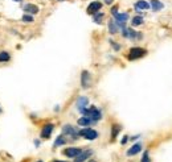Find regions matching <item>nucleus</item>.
Returning a JSON list of instances; mask_svg holds the SVG:
<instances>
[{
  "label": "nucleus",
  "instance_id": "obj_1",
  "mask_svg": "<svg viewBox=\"0 0 172 162\" xmlns=\"http://www.w3.org/2000/svg\"><path fill=\"white\" fill-rule=\"evenodd\" d=\"M82 115L90 117L93 121H98V120H101V119H102V112H101L96 106H91L90 108L84 109V111H82Z\"/></svg>",
  "mask_w": 172,
  "mask_h": 162
},
{
  "label": "nucleus",
  "instance_id": "obj_2",
  "mask_svg": "<svg viewBox=\"0 0 172 162\" xmlns=\"http://www.w3.org/2000/svg\"><path fill=\"white\" fill-rule=\"evenodd\" d=\"M147 54V50L143 48H133L130 49L128 51V59L130 61H135V59H139V58L144 57Z\"/></svg>",
  "mask_w": 172,
  "mask_h": 162
},
{
  "label": "nucleus",
  "instance_id": "obj_3",
  "mask_svg": "<svg viewBox=\"0 0 172 162\" xmlns=\"http://www.w3.org/2000/svg\"><path fill=\"white\" fill-rule=\"evenodd\" d=\"M79 136H82L86 140H96L98 139V132L91 128H84L79 130Z\"/></svg>",
  "mask_w": 172,
  "mask_h": 162
},
{
  "label": "nucleus",
  "instance_id": "obj_4",
  "mask_svg": "<svg viewBox=\"0 0 172 162\" xmlns=\"http://www.w3.org/2000/svg\"><path fill=\"white\" fill-rule=\"evenodd\" d=\"M62 133H64V134H67V136H70V137H73V139H77V137L79 136V130L77 129L76 127H73V125H69V124L64 125Z\"/></svg>",
  "mask_w": 172,
  "mask_h": 162
},
{
  "label": "nucleus",
  "instance_id": "obj_5",
  "mask_svg": "<svg viewBox=\"0 0 172 162\" xmlns=\"http://www.w3.org/2000/svg\"><path fill=\"white\" fill-rule=\"evenodd\" d=\"M90 83H91V78H90V73L84 70L81 74V84H82V88H89L90 87Z\"/></svg>",
  "mask_w": 172,
  "mask_h": 162
},
{
  "label": "nucleus",
  "instance_id": "obj_6",
  "mask_svg": "<svg viewBox=\"0 0 172 162\" xmlns=\"http://www.w3.org/2000/svg\"><path fill=\"white\" fill-rule=\"evenodd\" d=\"M101 8H102V3H101V1H93V3L89 4L87 13L89 15H94V13H97V12H99Z\"/></svg>",
  "mask_w": 172,
  "mask_h": 162
},
{
  "label": "nucleus",
  "instance_id": "obj_7",
  "mask_svg": "<svg viewBox=\"0 0 172 162\" xmlns=\"http://www.w3.org/2000/svg\"><path fill=\"white\" fill-rule=\"evenodd\" d=\"M81 152H82L81 148H66L65 150H64V154L69 158H76Z\"/></svg>",
  "mask_w": 172,
  "mask_h": 162
},
{
  "label": "nucleus",
  "instance_id": "obj_8",
  "mask_svg": "<svg viewBox=\"0 0 172 162\" xmlns=\"http://www.w3.org/2000/svg\"><path fill=\"white\" fill-rule=\"evenodd\" d=\"M53 129H54V125L53 124L44 125V128H42V130H41V139H49V137H50V134H52V132H53Z\"/></svg>",
  "mask_w": 172,
  "mask_h": 162
},
{
  "label": "nucleus",
  "instance_id": "obj_9",
  "mask_svg": "<svg viewBox=\"0 0 172 162\" xmlns=\"http://www.w3.org/2000/svg\"><path fill=\"white\" fill-rule=\"evenodd\" d=\"M87 103H89V100H87V97H86V96H79L78 97V100H77V108H78V111L81 112V114H82L84 109H86Z\"/></svg>",
  "mask_w": 172,
  "mask_h": 162
},
{
  "label": "nucleus",
  "instance_id": "obj_10",
  "mask_svg": "<svg viewBox=\"0 0 172 162\" xmlns=\"http://www.w3.org/2000/svg\"><path fill=\"white\" fill-rule=\"evenodd\" d=\"M91 154H93V152H91V150H82V152L76 157V161H74V162H85L86 160H87V158H90Z\"/></svg>",
  "mask_w": 172,
  "mask_h": 162
},
{
  "label": "nucleus",
  "instance_id": "obj_11",
  "mask_svg": "<svg viewBox=\"0 0 172 162\" xmlns=\"http://www.w3.org/2000/svg\"><path fill=\"white\" fill-rule=\"evenodd\" d=\"M128 20V13H116L115 15V23L119 26H125V23Z\"/></svg>",
  "mask_w": 172,
  "mask_h": 162
},
{
  "label": "nucleus",
  "instance_id": "obj_12",
  "mask_svg": "<svg viewBox=\"0 0 172 162\" xmlns=\"http://www.w3.org/2000/svg\"><path fill=\"white\" fill-rule=\"evenodd\" d=\"M24 11H25V13H28V15H36V13H39L40 8L36 4H30L29 3V4L24 5Z\"/></svg>",
  "mask_w": 172,
  "mask_h": 162
},
{
  "label": "nucleus",
  "instance_id": "obj_13",
  "mask_svg": "<svg viewBox=\"0 0 172 162\" xmlns=\"http://www.w3.org/2000/svg\"><path fill=\"white\" fill-rule=\"evenodd\" d=\"M140 150H142V144H135V145H133L130 149L127 150V155H135V154H138Z\"/></svg>",
  "mask_w": 172,
  "mask_h": 162
},
{
  "label": "nucleus",
  "instance_id": "obj_14",
  "mask_svg": "<svg viewBox=\"0 0 172 162\" xmlns=\"http://www.w3.org/2000/svg\"><path fill=\"white\" fill-rule=\"evenodd\" d=\"M77 123H78V125H81V127H89V125L93 124L94 121L91 120L90 117H87V116H82V117L78 119V121H77Z\"/></svg>",
  "mask_w": 172,
  "mask_h": 162
},
{
  "label": "nucleus",
  "instance_id": "obj_15",
  "mask_svg": "<svg viewBox=\"0 0 172 162\" xmlns=\"http://www.w3.org/2000/svg\"><path fill=\"white\" fill-rule=\"evenodd\" d=\"M148 8H150V4L146 0H139V1H136V4H135V10L138 12H140L142 10H148Z\"/></svg>",
  "mask_w": 172,
  "mask_h": 162
},
{
  "label": "nucleus",
  "instance_id": "obj_16",
  "mask_svg": "<svg viewBox=\"0 0 172 162\" xmlns=\"http://www.w3.org/2000/svg\"><path fill=\"white\" fill-rule=\"evenodd\" d=\"M122 34H123V37H126V38H135L136 37V32L133 29H130V28H123Z\"/></svg>",
  "mask_w": 172,
  "mask_h": 162
},
{
  "label": "nucleus",
  "instance_id": "obj_17",
  "mask_svg": "<svg viewBox=\"0 0 172 162\" xmlns=\"http://www.w3.org/2000/svg\"><path fill=\"white\" fill-rule=\"evenodd\" d=\"M118 30H119V25L114 20H110L109 21V32L111 33V34H115V33H118Z\"/></svg>",
  "mask_w": 172,
  "mask_h": 162
},
{
  "label": "nucleus",
  "instance_id": "obj_18",
  "mask_svg": "<svg viewBox=\"0 0 172 162\" xmlns=\"http://www.w3.org/2000/svg\"><path fill=\"white\" fill-rule=\"evenodd\" d=\"M163 7H164V5H163V3L160 1V0H151V8L153 11H160V10H163Z\"/></svg>",
  "mask_w": 172,
  "mask_h": 162
},
{
  "label": "nucleus",
  "instance_id": "obj_19",
  "mask_svg": "<svg viewBox=\"0 0 172 162\" xmlns=\"http://www.w3.org/2000/svg\"><path fill=\"white\" fill-rule=\"evenodd\" d=\"M64 144H66V140H65V137L64 136H58L57 139H56V141H54V148H57V146H61V145H64Z\"/></svg>",
  "mask_w": 172,
  "mask_h": 162
},
{
  "label": "nucleus",
  "instance_id": "obj_20",
  "mask_svg": "<svg viewBox=\"0 0 172 162\" xmlns=\"http://www.w3.org/2000/svg\"><path fill=\"white\" fill-rule=\"evenodd\" d=\"M10 53L8 51H0V62H7V61H10Z\"/></svg>",
  "mask_w": 172,
  "mask_h": 162
},
{
  "label": "nucleus",
  "instance_id": "obj_21",
  "mask_svg": "<svg viewBox=\"0 0 172 162\" xmlns=\"http://www.w3.org/2000/svg\"><path fill=\"white\" fill-rule=\"evenodd\" d=\"M103 17H105V15H103L102 12H97V13H94V21H96L97 24H101V23H102Z\"/></svg>",
  "mask_w": 172,
  "mask_h": 162
},
{
  "label": "nucleus",
  "instance_id": "obj_22",
  "mask_svg": "<svg viewBox=\"0 0 172 162\" xmlns=\"http://www.w3.org/2000/svg\"><path fill=\"white\" fill-rule=\"evenodd\" d=\"M131 24H133L134 26H138V25H142L143 24V17H140V16H135L133 21H131Z\"/></svg>",
  "mask_w": 172,
  "mask_h": 162
},
{
  "label": "nucleus",
  "instance_id": "obj_23",
  "mask_svg": "<svg viewBox=\"0 0 172 162\" xmlns=\"http://www.w3.org/2000/svg\"><path fill=\"white\" fill-rule=\"evenodd\" d=\"M121 125H113V133H111V137H113V140L115 139L116 136H118V133H119V130H121Z\"/></svg>",
  "mask_w": 172,
  "mask_h": 162
},
{
  "label": "nucleus",
  "instance_id": "obj_24",
  "mask_svg": "<svg viewBox=\"0 0 172 162\" xmlns=\"http://www.w3.org/2000/svg\"><path fill=\"white\" fill-rule=\"evenodd\" d=\"M21 20H23L24 23H33V21H35V20H33V17L30 16V15H28V13H25V15H24V16H23V19H21Z\"/></svg>",
  "mask_w": 172,
  "mask_h": 162
},
{
  "label": "nucleus",
  "instance_id": "obj_25",
  "mask_svg": "<svg viewBox=\"0 0 172 162\" xmlns=\"http://www.w3.org/2000/svg\"><path fill=\"white\" fill-rule=\"evenodd\" d=\"M140 162H150V154L148 152H144L143 153V157H142V161Z\"/></svg>",
  "mask_w": 172,
  "mask_h": 162
},
{
  "label": "nucleus",
  "instance_id": "obj_26",
  "mask_svg": "<svg viewBox=\"0 0 172 162\" xmlns=\"http://www.w3.org/2000/svg\"><path fill=\"white\" fill-rule=\"evenodd\" d=\"M111 13H113V15H114V16H115V15L118 13V7H113V10H111Z\"/></svg>",
  "mask_w": 172,
  "mask_h": 162
},
{
  "label": "nucleus",
  "instance_id": "obj_27",
  "mask_svg": "<svg viewBox=\"0 0 172 162\" xmlns=\"http://www.w3.org/2000/svg\"><path fill=\"white\" fill-rule=\"evenodd\" d=\"M110 42H111V44H113V46H114V49H115V50H119V48H121V46H119V45L114 44V41H110Z\"/></svg>",
  "mask_w": 172,
  "mask_h": 162
},
{
  "label": "nucleus",
  "instance_id": "obj_28",
  "mask_svg": "<svg viewBox=\"0 0 172 162\" xmlns=\"http://www.w3.org/2000/svg\"><path fill=\"white\" fill-rule=\"evenodd\" d=\"M127 141H128V136H125V139H122V141H121V142H122V144H123V145H125V144L127 142Z\"/></svg>",
  "mask_w": 172,
  "mask_h": 162
},
{
  "label": "nucleus",
  "instance_id": "obj_29",
  "mask_svg": "<svg viewBox=\"0 0 172 162\" xmlns=\"http://www.w3.org/2000/svg\"><path fill=\"white\" fill-rule=\"evenodd\" d=\"M53 162H66V161H57V160H56V161H53Z\"/></svg>",
  "mask_w": 172,
  "mask_h": 162
},
{
  "label": "nucleus",
  "instance_id": "obj_30",
  "mask_svg": "<svg viewBox=\"0 0 172 162\" xmlns=\"http://www.w3.org/2000/svg\"><path fill=\"white\" fill-rule=\"evenodd\" d=\"M13 1H21V0H13Z\"/></svg>",
  "mask_w": 172,
  "mask_h": 162
},
{
  "label": "nucleus",
  "instance_id": "obj_31",
  "mask_svg": "<svg viewBox=\"0 0 172 162\" xmlns=\"http://www.w3.org/2000/svg\"><path fill=\"white\" fill-rule=\"evenodd\" d=\"M91 162H96V161H91Z\"/></svg>",
  "mask_w": 172,
  "mask_h": 162
},
{
  "label": "nucleus",
  "instance_id": "obj_32",
  "mask_svg": "<svg viewBox=\"0 0 172 162\" xmlns=\"http://www.w3.org/2000/svg\"><path fill=\"white\" fill-rule=\"evenodd\" d=\"M39 162H41V161H39Z\"/></svg>",
  "mask_w": 172,
  "mask_h": 162
}]
</instances>
